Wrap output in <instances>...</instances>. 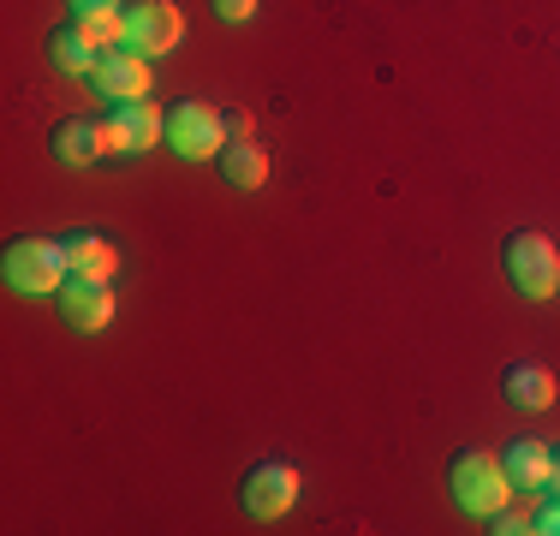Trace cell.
<instances>
[{
    "label": "cell",
    "mask_w": 560,
    "mask_h": 536,
    "mask_svg": "<svg viewBox=\"0 0 560 536\" xmlns=\"http://www.w3.org/2000/svg\"><path fill=\"white\" fill-rule=\"evenodd\" d=\"M215 7V19H226V24H245L250 12H257V0H209Z\"/></svg>",
    "instance_id": "e0dca14e"
},
{
    "label": "cell",
    "mask_w": 560,
    "mask_h": 536,
    "mask_svg": "<svg viewBox=\"0 0 560 536\" xmlns=\"http://www.w3.org/2000/svg\"><path fill=\"white\" fill-rule=\"evenodd\" d=\"M96 155H108L102 119H84V114L60 119V126H55V161H60V167H90Z\"/></svg>",
    "instance_id": "8fae6325"
},
{
    "label": "cell",
    "mask_w": 560,
    "mask_h": 536,
    "mask_svg": "<svg viewBox=\"0 0 560 536\" xmlns=\"http://www.w3.org/2000/svg\"><path fill=\"white\" fill-rule=\"evenodd\" d=\"M299 501V471L287 459H262L257 471L245 477V513L250 518H280Z\"/></svg>",
    "instance_id": "ba28073f"
},
{
    "label": "cell",
    "mask_w": 560,
    "mask_h": 536,
    "mask_svg": "<svg viewBox=\"0 0 560 536\" xmlns=\"http://www.w3.org/2000/svg\"><path fill=\"white\" fill-rule=\"evenodd\" d=\"M72 19H90V12H119V0H66Z\"/></svg>",
    "instance_id": "ffe728a7"
},
{
    "label": "cell",
    "mask_w": 560,
    "mask_h": 536,
    "mask_svg": "<svg viewBox=\"0 0 560 536\" xmlns=\"http://www.w3.org/2000/svg\"><path fill=\"white\" fill-rule=\"evenodd\" d=\"M221 173H226V185H238V191H257V185L269 179V155H262L257 143H226Z\"/></svg>",
    "instance_id": "9a60e30c"
},
{
    "label": "cell",
    "mask_w": 560,
    "mask_h": 536,
    "mask_svg": "<svg viewBox=\"0 0 560 536\" xmlns=\"http://www.w3.org/2000/svg\"><path fill=\"white\" fill-rule=\"evenodd\" d=\"M506 494H513V477H506V465L495 459V453L471 447V453H459V459H453V501H459L465 513L495 518L501 506H506Z\"/></svg>",
    "instance_id": "6da1fadb"
},
{
    "label": "cell",
    "mask_w": 560,
    "mask_h": 536,
    "mask_svg": "<svg viewBox=\"0 0 560 536\" xmlns=\"http://www.w3.org/2000/svg\"><path fill=\"white\" fill-rule=\"evenodd\" d=\"M501 263H506V280H513L525 299H555L560 292V257L542 233H513L501 250Z\"/></svg>",
    "instance_id": "3957f363"
},
{
    "label": "cell",
    "mask_w": 560,
    "mask_h": 536,
    "mask_svg": "<svg viewBox=\"0 0 560 536\" xmlns=\"http://www.w3.org/2000/svg\"><path fill=\"white\" fill-rule=\"evenodd\" d=\"M48 54H55V66H60L66 78H96V66L108 60V48H102L84 24H66V31H55V36H48Z\"/></svg>",
    "instance_id": "30bf717a"
},
{
    "label": "cell",
    "mask_w": 560,
    "mask_h": 536,
    "mask_svg": "<svg viewBox=\"0 0 560 536\" xmlns=\"http://www.w3.org/2000/svg\"><path fill=\"white\" fill-rule=\"evenodd\" d=\"M66 275H90V280H114V268H119V257H114V245L108 238H96V233H72L66 238Z\"/></svg>",
    "instance_id": "4fadbf2b"
},
{
    "label": "cell",
    "mask_w": 560,
    "mask_h": 536,
    "mask_svg": "<svg viewBox=\"0 0 560 536\" xmlns=\"http://www.w3.org/2000/svg\"><path fill=\"white\" fill-rule=\"evenodd\" d=\"M501 465H506V477H513L518 489H542V482L555 477V453L542 447V441H513Z\"/></svg>",
    "instance_id": "5bb4252c"
},
{
    "label": "cell",
    "mask_w": 560,
    "mask_h": 536,
    "mask_svg": "<svg viewBox=\"0 0 560 536\" xmlns=\"http://www.w3.org/2000/svg\"><path fill=\"white\" fill-rule=\"evenodd\" d=\"M501 387H506V399H513V406H525V411H549L555 394H560L555 375L542 370V364H506Z\"/></svg>",
    "instance_id": "7c38bea8"
},
{
    "label": "cell",
    "mask_w": 560,
    "mask_h": 536,
    "mask_svg": "<svg viewBox=\"0 0 560 536\" xmlns=\"http://www.w3.org/2000/svg\"><path fill=\"white\" fill-rule=\"evenodd\" d=\"M185 43V12L173 0H131L126 12V48L138 54H167Z\"/></svg>",
    "instance_id": "8992f818"
},
{
    "label": "cell",
    "mask_w": 560,
    "mask_h": 536,
    "mask_svg": "<svg viewBox=\"0 0 560 536\" xmlns=\"http://www.w3.org/2000/svg\"><path fill=\"white\" fill-rule=\"evenodd\" d=\"M549 482H555V489H560V459H555V477H549Z\"/></svg>",
    "instance_id": "7402d4cb"
},
{
    "label": "cell",
    "mask_w": 560,
    "mask_h": 536,
    "mask_svg": "<svg viewBox=\"0 0 560 536\" xmlns=\"http://www.w3.org/2000/svg\"><path fill=\"white\" fill-rule=\"evenodd\" d=\"M102 138H108V155H143L167 138V114L155 102H126V107H108L102 119Z\"/></svg>",
    "instance_id": "277c9868"
},
{
    "label": "cell",
    "mask_w": 560,
    "mask_h": 536,
    "mask_svg": "<svg viewBox=\"0 0 560 536\" xmlns=\"http://www.w3.org/2000/svg\"><path fill=\"white\" fill-rule=\"evenodd\" d=\"M96 96L108 107H126V102H150V66H143L138 48H108V60L96 66Z\"/></svg>",
    "instance_id": "52a82bcc"
},
{
    "label": "cell",
    "mask_w": 560,
    "mask_h": 536,
    "mask_svg": "<svg viewBox=\"0 0 560 536\" xmlns=\"http://www.w3.org/2000/svg\"><path fill=\"white\" fill-rule=\"evenodd\" d=\"M0 275H7V287L24 292V299H31V292H60L66 287V250L55 238H12Z\"/></svg>",
    "instance_id": "7a4b0ae2"
},
{
    "label": "cell",
    "mask_w": 560,
    "mask_h": 536,
    "mask_svg": "<svg viewBox=\"0 0 560 536\" xmlns=\"http://www.w3.org/2000/svg\"><path fill=\"white\" fill-rule=\"evenodd\" d=\"M226 131H221V114L209 102H179L167 114V150H179L185 161H209L221 155Z\"/></svg>",
    "instance_id": "5b68a950"
},
{
    "label": "cell",
    "mask_w": 560,
    "mask_h": 536,
    "mask_svg": "<svg viewBox=\"0 0 560 536\" xmlns=\"http://www.w3.org/2000/svg\"><path fill=\"white\" fill-rule=\"evenodd\" d=\"M72 24H84L90 36H96L102 48H114V43H126V12H90V19H72Z\"/></svg>",
    "instance_id": "2e32d148"
},
{
    "label": "cell",
    "mask_w": 560,
    "mask_h": 536,
    "mask_svg": "<svg viewBox=\"0 0 560 536\" xmlns=\"http://www.w3.org/2000/svg\"><path fill=\"white\" fill-rule=\"evenodd\" d=\"M60 316L72 322L78 334H102V328L114 322V292H108V280L66 275V287H60Z\"/></svg>",
    "instance_id": "9c48e42d"
},
{
    "label": "cell",
    "mask_w": 560,
    "mask_h": 536,
    "mask_svg": "<svg viewBox=\"0 0 560 536\" xmlns=\"http://www.w3.org/2000/svg\"><path fill=\"white\" fill-rule=\"evenodd\" d=\"M537 531H549V536H560V501H555V506H542V518H537Z\"/></svg>",
    "instance_id": "44dd1931"
},
{
    "label": "cell",
    "mask_w": 560,
    "mask_h": 536,
    "mask_svg": "<svg viewBox=\"0 0 560 536\" xmlns=\"http://www.w3.org/2000/svg\"><path fill=\"white\" fill-rule=\"evenodd\" d=\"M221 131H226V143H250V114H221Z\"/></svg>",
    "instance_id": "ac0fdd59"
},
{
    "label": "cell",
    "mask_w": 560,
    "mask_h": 536,
    "mask_svg": "<svg viewBox=\"0 0 560 536\" xmlns=\"http://www.w3.org/2000/svg\"><path fill=\"white\" fill-rule=\"evenodd\" d=\"M495 536H518V531H537L530 518H518V513H495V525H489Z\"/></svg>",
    "instance_id": "d6986e66"
}]
</instances>
